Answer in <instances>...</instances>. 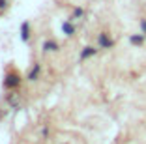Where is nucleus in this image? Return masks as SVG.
I'll list each match as a JSON object with an SVG mask.
<instances>
[{
	"instance_id": "nucleus-1",
	"label": "nucleus",
	"mask_w": 146,
	"mask_h": 144,
	"mask_svg": "<svg viewBox=\"0 0 146 144\" xmlns=\"http://www.w3.org/2000/svg\"><path fill=\"white\" fill-rule=\"evenodd\" d=\"M23 84V77L21 73L17 71L15 68H8V71H6L4 75V90H19Z\"/></svg>"
},
{
	"instance_id": "nucleus-2",
	"label": "nucleus",
	"mask_w": 146,
	"mask_h": 144,
	"mask_svg": "<svg viewBox=\"0 0 146 144\" xmlns=\"http://www.w3.org/2000/svg\"><path fill=\"white\" fill-rule=\"evenodd\" d=\"M41 51H43V54H54V52L60 51V43L56 39H45L41 45Z\"/></svg>"
},
{
	"instance_id": "nucleus-3",
	"label": "nucleus",
	"mask_w": 146,
	"mask_h": 144,
	"mask_svg": "<svg viewBox=\"0 0 146 144\" xmlns=\"http://www.w3.org/2000/svg\"><path fill=\"white\" fill-rule=\"evenodd\" d=\"M39 75H41V64L34 62V66H32V68L28 69V73H26V81L28 82H36L39 79Z\"/></svg>"
},
{
	"instance_id": "nucleus-4",
	"label": "nucleus",
	"mask_w": 146,
	"mask_h": 144,
	"mask_svg": "<svg viewBox=\"0 0 146 144\" xmlns=\"http://www.w3.org/2000/svg\"><path fill=\"white\" fill-rule=\"evenodd\" d=\"M98 45H99V49H111V47L114 45V41L109 38L107 32H101V34L98 36Z\"/></svg>"
},
{
	"instance_id": "nucleus-5",
	"label": "nucleus",
	"mask_w": 146,
	"mask_h": 144,
	"mask_svg": "<svg viewBox=\"0 0 146 144\" xmlns=\"http://www.w3.org/2000/svg\"><path fill=\"white\" fill-rule=\"evenodd\" d=\"M6 103L11 105L13 109H19V94H17V90H9L8 96H6Z\"/></svg>"
},
{
	"instance_id": "nucleus-6",
	"label": "nucleus",
	"mask_w": 146,
	"mask_h": 144,
	"mask_svg": "<svg viewBox=\"0 0 146 144\" xmlns=\"http://www.w3.org/2000/svg\"><path fill=\"white\" fill-rule=\"evenodd\" d=\"M30 36H32L30 23H28V21H25V23L21 25V39H23L25 43H28V41H30Z\"/></svg>"
},
{
	"instance_id": "nucleus-7",
	"label": "nucleus",
	"mask_w": 146,
	"mask_h": 144,
	"mask_svg": "<svg viewBox=\"0 0 146 144\" xmlns=\"http://www.w3.org/2000/svg\"><path fill=\"white\" fill-rule=\"evenodd\" d=\"M96 54H98V49H96V47H92V45L84 47L81 51V62H84V60L92 58V56H96Z\"/></svg>"
},
{
	"instance_id": "nucleus-8",
	"label": "nucleus",
	"mask_w": 146,
	"mask_h": 144,
	"mask_svg": "<svg viewBox=\"0 0 146 144\" xmlns=\"http://www.w3.org/2000/svg\"><path fill=\"white\" fill-rule=\"evenodd\" d=\"M62 32H64L68 38H71V36L75 34V25L71 23V19H68V21L62 23Z\"/></svg>"
},
{
	"instance_id": "nucleus-9",
	"label": "nucleus",
	"mask_w": 146,
	"mask_h": 144,
	"mask_svg": "<svg viewBox=\"0 0 146 144\" xmlns=\"http://www.w3.org/2000/svg\"><path fill=\"white\" fill-rule=\"evenodd\" d=\"M144 38H146L144 34H139V36H131V38H129V41L133 43V45H142V41H144Z\"/></svg>"
},
{
	"instance_id": "nucleus-10",
	"label": "nucleus",
	"mask_w": 146,
	"mask_h": 144,
	"mask_svg": "<svg viewBox=\"0 0 146 144\" xmlns=\"http://www.w3.org/2000/svg\"><path fill=\"white\" fill-rule=\"evenodd\" d=\"M39 135H41L43 140H47V139H49V135H51V129H49L47 123H45V125H41V129H39Z\"/></svg>"
},
{
	"instance_id": "nucleus-11",
	"label": "nucleus",
	"mask_w": 146,
	"mask_h": 144,
	"mask_svg": "<svg viewBox=\"0 0 146 144\" xmlns=\"http://www.w3.org/2000/svg\"><path fill=\"white\" fill-rule=\"evenodd\" d=\"M82 15H84V9H82V8H75V9H73V13H71V17H69V19H71V21H75V19H81Z\"/></svg>"
},
{
	"instance_id": "nucleus-12",
	"label": "nucleus",
	"mask_w": 146,
	"mask_h": 144,
	"mask_svg": "<svg viewBox=\"0 0 146 144\" xmlns=\"http://www.w3.org/2000/svg\"><path fill=\"white\" fill-rule=\"evenodd\" d=\"M8 9V0H0V15Z\"/></svg>"
},
{
	"instance_id": "nucleus-13",
	"label": "nucleus",
	"mask_w": 146,
	"mask_h": 144,
	"mask_svg": "<svg viewBox=\"0 0 146 144\" xmlns=\"http://www.w3.org/2000/svg\"><path fill=\"white\" fill-rule=\"evenodd\" d=\"M141 30H142V34L146 36V19H141Z\"/></svg>"
}]
</instances>
